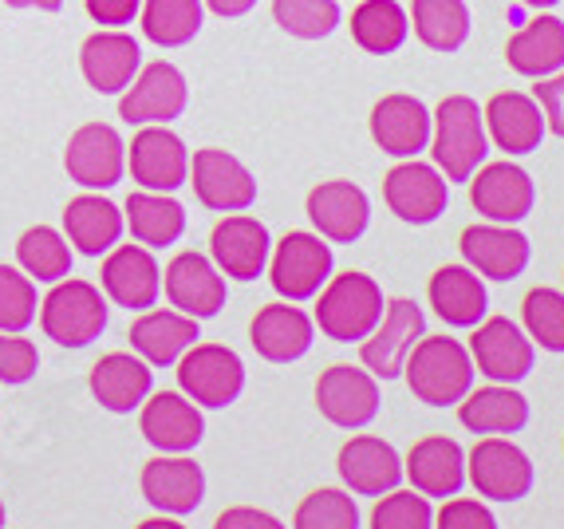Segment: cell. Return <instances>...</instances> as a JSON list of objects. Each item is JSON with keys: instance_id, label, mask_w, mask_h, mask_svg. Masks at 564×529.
Listing matches in <instances>:
<instances>
[{"instance_id": "cell-20", "label": "cell", "mask_w": 564, "mask_h": 529, "mask_svg": "<svg viewBox=\"0 0 564 529\" xmlns=\"http://www.w3.org/2000/svg\"><path fill=\"white\" fill-rule=\"evenodd\" d=\"M139 411H142L139 415L142 439H147L159 454H189L202 439H206L202 407L194 403V399L182 396V391L147 396V403H142Z\"/></svg>"}, {"instance_id": "cell-17", "label": "cell", "mask_w": 564, "mask_h": 529, "mask_svg": "<svg viewBox=\"0 0 564 529\" xmlns=\"http://www.w3.org/2000/svg\"><path fill=\"white\" fill-rule=\"evenodd\" d=\"M462 261L470 264L474 273L486 281H518L529 269V237L513 226H498V222H481V226L462 229Z\"/></svg>"}, {"instance_id": "cell-7", "label": "cell", "mask_w": 564, "mask_h": 529, "mask_svg": "<svg viewBox=\"0 0 564 529\" xmlns=\"http://www.w3.org/2000/svg\"><path fill=\"white\" fill-rule=\"evenodd\" d=\"M186 104L189 84L182 67H174L170 60H154V64L139 67L134 84L119 95V119L134 127H166L186 111Z\"/></svg>"}, {"instance_id": "cell-53", "label": "cell", "mask_w": 564, "mask_h": 529, "mask_svg": "<svg viewBox=\"0 0 564 529\" xmlns=\"http://www.w3.org/2000/svg\"><path fill=\"white\" fill-rule=\"evenodd\" d=\"M139 529H186L178 518H170V514H162V518H151V521H142Z\"/></svg>"}, {"instance_id": "cell-55", "label": "cell", "mask_w": 564, "mask_h": 529, "mask_svg": "<svg viewBox=\"0 0 564 529\" xmlns=\"http://www.w3.org/2000/svg\"><path fill=\"white\" fill-rule=\"evenodd\" d=\"M0 529H4V501H0Z\"/></svg>"}, {"instance_id": "cell-34", "label": "cell", "mask_w": 564, "mask_h": 529, "mask_svg": "<svg viewBox=\"0 0 564 529\" xmlns=\"http://www.w3.org/2000/svg\"><path fill=\"white\" fill-rule=\"evenodd\" d=\"M426 296H431V309L451 328H474V324L486 321V309H489L486 284H481V277L474 273L470 264H443L431 277Z\"/></svg>"}, {"instance_id": "cell-22", "label": "cell", "mask_w": 564, "mask_h": 529, "mask_svg": "<svg viewBox=\"0 0 564 529\" xmlns=\"http://www.w3.org/2000/svg\"><path fill=\"white\" fill-rule=\"evenodd\" d=\"M142 67L139 40L122 29H99L84 40L79 47V72H84L87 87L99 95H122L134 84Z\"/></svg>"}, {"instance_id": "cell-47", "label": "cell", "mask_w": 564, "mask_h": 529, "mask_svg": "<svg viewBox=\"0 0 564 529\" xmlns=\"http://www.w3.org/2000/svg\"><path fill=\"white\" fill-rule=\"evenodd\" d=\"M434 529H498V518L489 514L486 501L458 498L454 494L443 510H438V518H434Z\"/></svg>"}, {"instance_id": "cell-18", "label": "cell", "mask_w": 564, "mask_h": 529, "mask_svg": "<svg viewBox=\"0 0 564 529\" xmlns=\"http://www.w3.org/2000/svg\"><path fill=\"white\" fill-rule=\"evenodd\" d=\"M304 214H308L312 229L324 237V241H336V246H351L367 234V222H371V202L356 182L332 179L321 186L308 190V202H304Z\"/></svg>"}, {"instance_id": "cell-48", "label": "cell", "mask_w": 564, "mask_h": 529, "mask_svg": "<svg viewBox=\"0 0 564 529\" xmlns=\"http://www.w3.org/2000/svg\"><path fill=\"white\" fill-rule=\"evenodd\" d=\"M533 99H536V107H541V115H545L549 131H553L556 139H564V67L553 72V76L536 79Z\"/></svg>"}, {"instance_id": "cell-9", "label": "cell", "mask_w": 564, "mask_h": 529, "mask_svg": "<svg viewBox=\"0 0 564 529\" xmlns=\"http://www.w3.org/2000/svg\"><path fill=\"white\" fill-rule=\"evenodd\" d=\"M189 186L214 214H245L257 202V179L237 154L221 147H202L189 159Z\"/></svg>"}, {"instance_id": "cell-40", "label": "cell", "mask_w": 564, "mask_h": 529, "mask_svg": "<svg viewBox=\"0 0 564 529\" xmlns=\"http://www.w3.org/2000/svg\"><path fill=\"white\" fill-rule=\"evenodd\" d=\"M17 261L32 281L56 284L64 277H72V241L52 226H32L20 234Z\"/></svg>"}, {"instance_id": "cell-33", "label": "cell", "mask_w": 564, "mask_h": 529, "mask_svg": "<svg viewBox=\"0 0 564 529\" xmlns=\"http://www.w3.org/2000/svg\"><path fill=\"white\" fill-rule=\"evenodd\" d=\"M458 419L474 435H518L529 423V399L513 391V384L470 388L458 403Z\"/></svg>"}, {"instance_id": "cell-46", "label": "cell", "mask_w": 564, "mask_h": 529, "mask_svg": "<svg viewBox=\"0 0 564 529\" xmlns=\"http://www.w3.org/2000/svg\"><path fill=\"white\" fill-rule=\"evenodd\" d=\"M40 368V352L24 332H0V384H29Z\"/></svg>"}, {"instance_id": "cell-35", "label": "cell", "mask_w": 564, "mask_h": 529, "mask_svg": "<svg viewBox=\"0 0 564 529\" xmlns=\"http://www.w3.org/2000/svg\"><path fill=\"white\" fill-rule=\"evenodd\" d=\"M122 226H127V222H122V209L115 206V202L99 198L95 190L72 198L64 209V237L84 257L111 253V249L119 246Z\"/></svg>"}, {"instance_id": "cell-8", "label": "cell", "mask_w": 564, "mask_h": 529, "mask_svg": "<svg viewBox=\"0 0 564 529\" xmlns=\"http://www.w3.org/2000/svg\"><path fill=\"white\" fill-rule=\"evenodd\" d=\"M178 388L186 399H194L198 407H214V411L237 403V396L245 391L241 356L226 344H194L178 359Z\"/></svg>"}, {"instance_id": "cell-32", "label": "cell", "mask_w": 564, "mask_h": 529, "mask_svg": "<svg viewBox=\"0 0 564 529\" xmlns=\"http://www.w3.org/2000/svg\"><path fill=\"white\" fill-rule=\"evenodd\" d=\"M506 64L525 79H545L564 67V20L561 17H533L521 24L506 44Z\"/></svg>"}, {"instance_id": "cell-28", "label": "cell", "mask_w": 564, "mask_h": 529, "mask_svg": "<svg viewBox=\"0 0 564 529\" xmlns=\"http://www.w3.org/2000/svg\"><path fill=\"white\" fill-rule=\"evenodd\" d=\"M486 134L494 139L498 151H506L509 159H521V154H533L545 139V115L536 107L533 95L525 91H501L494 95L486 107Z\"/></svg>"}, {"instance_id": "cell-5", "label": "cell", "mask_w": 564, "mask_h": 529, "mask_svg": "<svg viewBox=\"0 0 564 529\" xmlns=\"http://www.w3.org/2000/svg\"><path fill=\"white\" fill-rule=\"evenodd\" d=\"M332 264H336V257H332V246L321 234L292 229L269 253V281H273V289L284 301L301 304L312 301L328 284Z\"/></svg>"}, {"instance_id": "cell-11", "label": "cell", "mask_w": 564, "mask_h": 529, "mask_svg": "<svg viewBox=\"0 0 564 529\" xmlns=\"http://www.w3.org/2000/svg\"><path fill=\"white\" fill-rule=\"evenodd\" d=\"M466 478L489 501H521L533 490V463L518 443L489 435L466 454Z\"/></svg>"}, {"instance_id": "cell-10", "label": "cell", "mask_w": 564, "mask_h": 529, "mask_svg": "<svg viewBox=\"0 0 564 529\" xmlns=\"http://www.w3.org/2000/svg\"><path fill=\"white\" fill-rule=\"evenodd\" d=\"M383 198L387 209L406 226H431L446 214L451 206V182L443 179L438 166L419 159H403L395 171H387L383 179Z\"/></svg>"}, {"instance_id": "cell-51", "label": "cell", "mask_w": 564, "mask_h": 529, "mask_svg": "<svg viewBox=\"0 0 564 529\" xmlns=\"http://www.w3.org/2000/svg\"><path fill=\"white\" fill-rule=\"evenodd\" d=\"M214 17L221 20H237V17H249V12L257 9V0H202Z\"/></svg>"}, {"instance_id": "cell-1", "label": "cell", "mask_w": 564, "mask_h": 529, "mask_svg": "<svg viewBox=\"0 0 564 529\" xmlns=\"http://www.w3.org/2000/svg\"><path fill=\"white\" fill-rule=\"evenodd\" d=\"M431 154L446 182H470L489 154L486 115L470 95H446L431 115Z\"/></svg>"}, {"instance_id": "cell-3", "label": "cell", "mask_w": 564, "mask_h": 529, "mask_svg": "<svg viewBox=\"0 0 564 529\" xmlns=\"http://www.w3.org/2000/svg\"><path fill=\"white\" fill-rule=\"evenodd\" d=\"M387 301L376 277L367 273H339L328 277L321 293H316V328L336 344H359L371 336V328L383 316Z\"/></svg>"}, {"instance_id": "cell-31", "label": "cell", "mask_w": 564, "mask_h": 529, "mask_svg": "<svg viewBox=\"0 0 564 529\" xmlns=\"http://www.w3.org/2000/svg\"><path fill=\"white\" fill-rule=\"evenodd\" d=\"M154 388V371L142 356L131 352H107L91 368V396L99 407H107L111 415H131L147 403Z\"/></svg>"}, {"instance_id": "cell-41", "label": "cell", "mask_w": 564, "mask_h": 529, "mask_svg": "<svg viewBox=\"0 0 564 529\" xmlns=\"http://www.w3.org/2000/svg\"><path fill=\"white\" fill-rule=\"evenodd\" d=\"M521 324H525V336L533 341V348L564 352V293L561 289H529L525 301H521Z\"/></svg>"}, {"instance_id": "cell-4", "label": "cell", "mask_w": 564, "mask_h": 529, "mask_svg": "<svg viewBox=\"0 0 564 529\" xmlns=\"http://www.w3.org/2000/svg\"><path fill=\"white\" fill-rule=\"evenodd\" d=\"M40 328L59 348H87L107 328V296L91 281L64 277L40 301Z\"/></svg>"}, {"instance_id": "cell-16", "label": "cell", "mask_w": 564, "mask_h": 529, "mask_svg": "<svg viewBox=\"0 0 564 529\" xmlns=\"http://www.w3.org/2000/svg\"><path fill=\"white\" fill-rule=\"evenodd\" d=\"M127 166L139 190H154V194H174L189 182V151L170 127H142L131 139Z\"/></svg>"}, {"instance_id": "cell-49", "label": "cell", "mask_w": 564, "mask_h": 529, "mask_svg": "<svg viewBox=\"0 0 564 529\" xmlns=\"http://www.w3.org/2000/svg\"><path fill=\"white\" fill-rule=\"evenodd\" d=\"M87 17L95 24H104V29H122V24H131L139 17L142 0H84Z\"/></svg>"}, {"instance_id": "cell-19", "label": "cell", "mask_w": 564, "mask_h": 529, "mask_svg": "<svg viewBox=\"0 0 564 529\" xmlns=\"http://www.w3.org/2000/svg\"><path fill=\"white\" fill-rule=\"evenodd\" d=\"M269 253H273V237L264 222L249 214H229L209 234V257L221 277H234V281H257L269 269Z\"/></svg>"}, {"instance_id": "cell-52", "label": "cell", "mask_w": 564, "mask_h": 529, "mask_svg": "<svg viewBox=\"0 0 564 529\" xmlns=\"http://www.w3.org/2000/svg\"><path fill=\"white\" fill-rule=\"evenodd\" d=\"M9 9H40V12H56L64 9V0H4Z\"/></svg>"}, {"instance_id": "cell-38", "label": "cell", "mask_w": 564, "mask_h": 529, "mask_svg": "<svg viewBox=\"0 0 564 529\" xmlns=\"http://www.w3.org/2000/svg\"><path fill=\"white\" fill-rule=\"evenodd\" d=\"M411 36V17L399 0H359L351 9V40L367 56H391Z\"/></svg>"}, {"instance_id": "cell-26", "label": "cell", "mask_w": 564, "mask_h": 529, "mask_svg": "<svg viewBox=\"0 0 564 529\" xmlns=\"http://www.w3.org/2000/svg\"><path fill=\"white\" fill-rule=\"evenodd\" d=\"M99 284L119 309L147 312L162 293V269L147 246H115L99 269Z\"/></svg>"}, {"instance_id": "cell-39", "label": "cell", "mask_w": 564, "mask_h": 529, "mask_svg": "<svg viewBox=\"0 0 564 529\" xmlns=\"http://www.w3.org/2000/svg\"><path fill=\"white\" fill-rule=\"evenodd\" d=\"M206 4L202 0H142V36L159 47H182L202 32Z\"/></svg>"}, {"instance_id": "cell-12", "label": "cell", "mask_w": 564, "mask_h": 529, "mask_svg": "<svg viewBox=\"0 0 564 529\" xmlns=\"http://www.w3.org/2000/svg\"><path fill=\"white\" fill-rule=\"evenodd\" d=\"M470 359L489 384H521L533 371L536 352L521 324H513L509 316H486L481 324H474Z\"/></svg>"}, {"instance_id": "cell-27", "label": "cell", "mask_w": 564, "mask_h": 529, "mask_svg": "<svg viewBox=\"0 0 564 529\" xmlns=\"http://www.w3.org/2000/svg\"><path fill=\"white\" fill-rule=\"evenodd\" d=\"M249 341H253L257 356L269 364H296L301 356H308L312 341H316V321L292 301L264 304L249 324Z\"/></svg>"}, {"instance_id": "cell-45", "label": "cell", "mask_w": 564, "mask_h": 529, "mask_svg": "<svg viewBox=\"0 0 564 529\" xmlns=\"http://www.w3.org/2000/svg\"><path fill=\"white\" fill-rule=\"evenodd\" d=\"M371 529H434L431 498L419 490H391L371 510Z\"/></svg>"}, {"instance_id": "cell-36", "label": "cell", "mask_w": 564, "mask_h": 529, "mask_svg": "<svg viewBox=\"0 0 564 529\" xmlns=\"http://www.w3.org/2000/svg\"><path fill=\"white\" fill-rule=\"evenodd\" d=\"M122 222L131 226V237L147 249H166L186 234V209L170 194H154V190H134L122 209Z\"/></svg>"}, {"instance_id": "cell-50", "label": "cell", "mask_w": 564, "mask_h": 529, "mask_svg": "<svg viewBox=\"0 0 564 529\" xmlns=\"http://www.w3.org/2000/svg\"><path fill=\"white\" fill-rule=\"evenodd\" d=\"M214 529H284L281 518L269 510H253V506H234L214 521Z\"/></svg>"}, {"instance_id": "cell-15", "label": "cell", "mask_w": 564, "mask_h": 529, "mask_svg": "<svg viewBox=\"0 0 564 529\" xmlns=\"http://www.w3.org/2000/svg\"><path fill=\"white\" fill-rule=\"evenodd\" d=\"M470 202L486 222L518 226L533 214L536 190L529 171H521L518 162H486L470 179Z\"/></svg>"}, {"instance_id": "cell-54", "label": "cell", "mask_w": 564, "mask_h": 529, "mask_svg": "<svg viewBox=\"0 0 564 529\" xmlns=\"http://www.w3.org/2000/svg\"><path fill=\"white\" fill-rule=\"evenodd\" d=\"M521 4H529V9H536V12H545V9H553V4H561V0H521Z\"/></svg>"}, {"instance_id": "cell-13", "label": "cell", "mask_w": 564, "mask_h": 529, "mask_svg": "<svg viewBox=\"0 0 564 529\" xmlns=\"http://www.w3.org/2000/svg\"><path fill=\"white\" fill-rule=\"evenodd\" d=\"M379 379L367 368H351V364H332L321 379H316V407L339 431H359L379 415Z\"/></svg>"}, {"instance_id": "cell-21", "label": "cell", "mask_w": 564, "mask_h": 529, "mask_svg": "<svg viewBox=\"0 0 564 529\" xmlns=\"http://www.w3.org/2000/svg\"><path fill=\"white\" fill-rule=\"evenodd\" d=\"M162 284H166L170 304L186 312V316H194V321H209V316L226 309V277L214 264V257L206 253H194V249L178 253L166 264Z\"/></svg>"}, {"instance_id": "cell-44", "label": "cell", "mask_w": 564, "mask_h": 529, "mask_svg": "<svg viewBox=\"0 0 564 529\" xmlns=\"http://www.w3.org/2000/svg\"><path fill=\"white\" fill-rule=\"evenodd\" d=\"M36 281L24 269L0 264V332H24L36 321Z\"/></svg>"}, {"instance_id": "cell-6", "label": "cell", "mask_w": 564, "mask_h": 529, "mask_svg": "<svg viewBox=\"0 0 564 529\" xmlns=\"http://www.w3.org/2000/svg\"><path fill=\"white\" fill-rule=\"evenodd\" d=\"M426 336V316L423 309L406 296H395V301H387L383 316L379 324L371 328L367 341H359V359H364V368L371 371L376 379H399L406 368V356L411 348Z\"/></svg>"}, {"instance_id": "cell-37", "label": "cell", "mask_w": 564, "mask_h": 529, "mask_svg": "<svg viewBox=\"0 0 564 529\" xmlns=\"http://www.w3.org/2000/svg\"><path fill=\"white\" fill-rule=\"evenodd\" d=\"M411 29L419 36V44L431 47V52H458L466 40H470V4L466 0H411Z\"/></svg>"}, {"instance_id": "cell-30", "label": "cell", "mask_w": 564, "mask_h": 529, "mask_svg": "<svg viewBox=\"0 0 564 529\" xmlns=\"http://www.w3.org/2000/svg\"><path fill=\"white\" fill-rule=\"evenodd\" d=\"M403 474L423 498H454L466 486V451L446 435H426L411 446Z\"/></svg>"}, {"instance_id": "cell-2", "label": "cell", "mask_w": 564, "mask_h": 529, "mask_svg": "<svg viewBox=\"0 0 564 529\" xmlns=\"http://www.w3.org/2000/svg\"><path fill=\"white\" fill-rule=\"evenodd\" d=\"M406 388L426 407H458L474 388L470 348L454 336H423L406 356Z\"/></svg>"}, {"instance_id": "cell-14", "label": "cell", "mask_w": 564, "mask_h": 529, "mask_svg": "<svg viewBox=\"0 0 564 529\" xmlns=\"http://www.w3.org/2000/svg\"><path fill=\"white\" fill-rule=\"evenodd\" d=\"M64 171L67 179L84 190H111L127 174V147H122L119 131L107 123H84L64 151Z\"/></svg>"}, {"instance_id": "cell-42", "label": "cell", "mask_w": 564, "mask_h": 529, "mask_svg": "<svg viewBox=\"0 0 564 529\" xmlns=\"http://www.w3.org/2000/svg\"><path fill=\"white\" fill-rule=\"evenodd\" d=\"M276 29L296 40H324L339 29L336 0H273Z\"/></svg>"}, {"instance_id": "cell-43", "label": "cell", "mask_w": 564, "mask_h": 529, "mask_svg": "<svg viewBox=\"0 0 564 529\" xmlns=\"http://www.w3.org/2000/svg\"><path fill=\"white\" fill-rule=\"evenodd\" d=\"M292 529H359V506L348 490H312L308 498L296 506Z\"/></svg>"}, {"instance_id": "cell-23", "label": "cell", "mask_w": 564, "mask_h": 529, "mask_svg": "<svg viewBox=\"0 0 564 529\" xmlns=\"http://www.w3.org/2000/svg\"><path fill=\"white\" fill-rule=\"evenodd\" d=\"M371 139L383 154L391 159H419V151L431 147V111H426L423 99H414L406 91L383 95L376 107H371Z\"/></svg>"}, {"instance_id": "cell-29", "label": "cell", "mask_w": 564, "mask_h": 529, "mask_svg": "<svg viewBox=\"0 0 564 529\" xmlns=\"http://www.w3.org/2000/svg\"><path fill=\"white\" fill-rule=\"evenodd\" d=\"M198 341H202L198 321L178 309H147L139 321L131 324L134 356H142L151 368H170V364H178Z\"/></svg>"}, {"instance_id": "cell-25", "label": "cell", "mask_w": 564, "mask_h": 529, "mask_svg": "<svg viewBox=\"0 0 564 529\" xmlns=\"http://www.w3.org/2000/svg\"><path fill=\"white\" fill-rule=\"evenodd\" d=\"M336 471L351 494L364 498H383L403 483V458L391 443L379 435H356L339 446Z\"/></svg>"}, {"instance_id": "cell-24", "label": "cell", "mask_w": 564, "mask_h": 529, "mask_svg": "<svg viewBox=\"0 0 564 529\" xmlns=\"http://www.w3.org/2000/svg\"><path fill=\"white\" fill-rule=\"evenodd\" d=\"M142 498L159 514L186 518L206 501V474L186 454H159L142 466Z\"/></svg>"}]
</instances>
